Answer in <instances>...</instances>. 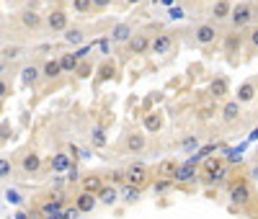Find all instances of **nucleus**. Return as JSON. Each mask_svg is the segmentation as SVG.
<instances>
[{
  "label": "nucleus",
  "mask_w": 258,
  "mask_h": 219,
  "mask_svg": "<svg viewBox=\"0 0 258 219\" xmlns=\"http://www.w3.org/2000/svg\"><path fill=\"white\" fill-rule=\"evenodd\" d=\"M222 168H225V158H207V163H204V173L209 178H214Z\"/></svg>",
  "instance_id": "22"
},
{
  "label": "nucleus",
  "mask_w": 258,
  "mask_h": 219,
  "mask_svg": "<svg viewBox=\"0 0 258 219\" xmlns=\"http://www.w3.org/2000/svg\"><path fill=\"white\" fill-rule=\"evenodd\" d=\"M96 204H98V196H93V193H85V191H80V193L75 196V206H78L83 214L93 211V209H96Z\"/></svg>",
  "instance_id": "5"
},
{
  "label": "nucleus",
  "mask_w": 258,
  "mask_h": 219,
  "mask_svg": "<svg viewBox=\"0 0 258 219\" xmlns=\"http://www.w3.org/2000/svg\"><path fill=\"white\" fill-rule=\"evenodd\" d=\"M75 75H78V78H88V75H91V64H88V62H83Z\"/></svg>",
  "instance_id": "33"
},
{
  "label": "nucleus",
  "mask_w": 258,
  "mask_h": 219,
  "mask_svg": "<svg viewBox=\"0 0 258 219\" xmlns=\"http://www.w3.org/2000/svg\"><path fill=\"white\" fill-rule=\"evenodd\" d=\"M59 64H62V72H78L80 57H78V54H62V57H59Z\"/></svg>",
  "instance_id": "19"
},
{
  "label": "nucleus",
  "mask_w": 258,
  "mask_h": 219,
  "mask_svg": "<svg viewBox=\"0 0 258 219\" xmlns=\"http://www.w3.org/2000/svg\"><path fill=\"white\" fill-rule=\"evenodd\" d=\"M21 24H24L26 29H39L41 26V16L39 13H34V11H24V13H21Z\"/></svg>",
  "instance_id": "23"
},
{
  "label": "nucleus",
  "mask_w": 258,
  "mask_h": 219,
  "mask_svg": "<svg viewBox=\"0 0 258 219\" xmlns=\"http://www.w3.org/2000/svg\"><path fill=\"white\" fill-rule=\"evenodd\" d=\"M39 75H41V70L36 67V64H26V67L21 70V83H24V85H34L39 80Z\"/></svg>",
  "instance_id": "20"
},
{
  "label": "nucleus",
  "mask_w": 258,
  "mask_h": 219,
  "mask_svg": "<svg viewBox=\"0 0 258 219\" xmlns=\"http://www.w3.org/2000/svg\"><path fill=\"white\" fill-rule=\"evenodd\" d=\"M230 201H232L235 206H245V204L250 201V188H248L245 181L235 183V186L230 188Z\"/></svg>",
  "instance_id": "4"
},
{
  "label": "nucleus",
  "mask_w": 258,
  "mask_h": 219,
  "mask_svg": "<svg viewBox=\"0 0 258 219\" xmlns=\"http://www.w3.org/2000/svg\"><path fill=\"white\" fill-rule=\"evenodd\" d=\"M168 186H170V181H158V183H155V191L163 193V191H168Z\"/></svg>",
  "instance_id": "36"
},
{
  "label": "nucleus",
  "mask_w": 258,
  "mask_h": 219,
  "mask_svg": "<svg viewBox=\"0 0 258 219\" xmlns=\"http://www.w3.org/2000/svg\"><path fill=\"white\" fill-rule=\"evenodd\" d=\"M41 75L49 78V80L59 78V75H62V64H59V59H47V62H44V67H41Z\"/></svg>",
  "instance_id": "17"
},
{
  "label": "nucleus",
  "mask_w": 258,
  "mask_h": 219,
  "mask_svg": "<svg viewBox=\"0 0 258 219\" xmlns=\"http://www.w3.org/2000/svg\"><path fill=\"white\" fill-rule=\"evenodd\" d=\"M250 175H253V178L258 181V168H253V173H250Z\"/></svg>",
  "instance_id": "43"
},
{
  "label": "nucleus",
  "mask_w": 258,
  "mask_h": 219,
  "mask_svg": "<svg viewBox=\"0 0 258 219\" xmlns=\"http://www.w3.org/2000/svg\"><path fill=\"white\" fill-rule=\"evenodd\" d=\"M83 191L85 193H93V196H98L101 191H103V178H101V175H85V178H83Z\"/></svg>",
  "instance_id": "11"
},
{
  "label": "nucleus",
  "mask_w": 258,
  "mask_h": 219,
  "mask_svg": "<svg viewBox=\"0 0 258 219\" xmlns=\"http://www.w3.org/2000/svg\"><path fill=\"white\" fill-rule=\"evenodd\" d=\"M124 178H126V183L129 186H137V188H142L145 183H147V178H150V173H147V168L145 165H129L126 170H124Z\"/></svg>",
  "instance_id": "1"
},
{
  "label": "nucleus",
  "mask_w": 258,
  "mask_h": 219,
  "mask_svg": "<svg viewBox=\"0 0 258 219\" xmlns=\"http://www.w3.org/2000/svg\"><path fill=\"white\" fill-rule=\"evenodd\" d=\"M73 8H75L78 13H88V11L93 8V0H73Z\"/></svg>",
  "instance_id": "29"
},
{
  "label": "nucleus",
  "mask_w": 258,
  "mask_h": 219,
  "mask_svg": "<svg viewBox=\"0 0 258 219\" xmlns=\"http://www.w3.org/2000/svg\"><path fill=\"white\" fill-rule=\"evenodd\" d=\"M150 49H153L155 54H168L170 49H173V39H170V34H158L153 39V44H150Z\"/></svg>",
  "instance_id": "6"
},
{
  "label": "nucleus",
  "mask_w": 258,
  "mask_h": 219,
  "mask_svg": "<svg viewBox=\"0 0 258 219\" xmlns=\"http://www.w3.org/2000/svg\"><path fill=\"white\" fill-rule=\"evenodd\" d=\"M111 36H114V41H119V44H124V41L129 44V39H132L135 34H132V26H129V24H116Z\"/></svg>",
  "instance_id": "18"
},
{
  "label": "nucleus",
  "mask_w": 258,
  "mask_h": 219,
  "mask_svg": "<svg viewBox=\"0 0 258 219\" xmlns=\"http://www.w3.org/2000/svg\"><path fill=\"white\" fill-rule=\"evenodd\" d=\"M209 91H212L214 98H225L227 91H230V88H227V80H225V78H214L212 85H209Z\"/></svg>",
  "instance_id": "25"
},
{
  "label": "nucleus",
  "mask_w": 258,
  "mask_h": 219,
  "mask_svg": "<svg viewBox=\"0 0 258 219\" xmlns=\"http://www.w3.org/2000/svg\"><path fill=\"white\" fill-rule=\"evenodd\" d=\"M111 0H93V8H109Z\"/></svg>",
  "instance_id": "38"
},
{
  "label": "nucleus",
  "mask_w": 258,
  "mask_h": 219,
  "mask_svg": "<svg viewBox=\"0 0 258 219\" xmlns=\"http://www.w3.org/2000/svg\"><path fill=\"white\" fill-rule=\"evenodd\" d=\"M238 116H240V101H238V98L227 101V103L222 106V121H225V124H232V121H238Z\"/></svg>",
  "instance_id": "9"
},
{
  "label": "nucleus",
  "mask_w": 258,
  "mask_h": 219,
  "mask_svg": "<svg viewBox=\"0 0 258 219\" xmlns=\"http://www.w3.org/2000/svg\"><path fill=\"white\" fill-rule=\"evenodd\" d=\"M41 168V158L36 155V152H29V155H24V160H21V170H24L26 175L29 173H36Z\"/></svg>",
  "instance_id": "15"
},
{
  "label": "nucleus",
  "mask_w": 258,
  "mask_h": 219,
  "mask_svg": "<svg viewBox=\"0 0 258 219\" xmlns=\"http://www.w3.org/2000/svg\"><path fill=\"white\" fill-rule=\"evenodd\" d=\"M91 142H93L96 147H103V144H106V134H103V129H93Z\"/></svg>",
  "instance_id": "30"
},
{
  "label": "nucleus",
  "mask_w": 258,
  "mask_h": 219,
  "mask_svg": "<svg viewBox=\"0 0 258 219\" xmlns=\"http://www.w3.org/2000/svg\"><path fill=\"white\" fill-rule=\"evenodd\" d=\"M250 44H253V47H258V29L250 31Z\"/></svg>",
  "instance_id": "40"
},
{
  "label": "nucleus",
  "mask_w": 258,
  "mask_h": 219,
  "mask_svg": "<svg viewBox=\"0 0 258 219\" xmlns=\"http://www.w3.org/2000/svg\"><path fill=\"white\" fill-rule=\"evenodd\" d=\"M0 173H3V178H6V175L11 173V165H8V160H3V163H0Z\"/></svg>",
  "instance_id": "39"
},
{
  "label": "nucleus",
  "mask_w": 258,
  "mask_h": 219,
  "mask_svg": "<svg viewBox=\"0 0 258 219\" xmlns=\"http://www.w3.org/2000/svg\"><path fill=\"white\" fill-rule=\"evenodd\" d=\"M227 16H232V3H230V0H217V3H214V8H212V18L222 21V18H227Z\"/></svg>",
  "instance_id": "16"
},
{
  "label": "nucleus",
  "mask_w": 258,
  "mask_h": 219,
  "mask_svg": "<svg viewBox=\"0 0 258 219\" xmlns=\"http://www.w3.org/2000/svg\"><path fill=\"white\" fill-rule=\"evenodd\" d=\"M214 39H217V29H214L212 24L197 26V41H199V44H212Z\"/></svg>",
  "instance_id": "13"
},
{
  "label": "nucleus",
  "mask_w": 258,
  "mask_h": 219,
  "mask_svg": "<svg viewBox=\"0 0 258 219\" xmlns=\"http://www.w3.org/2000/svg\"><path fill=\"white\" fill-rule=\"evenodd\" d=\"M194 178H197V165H191V163L186 160V163L178 165L173 181H178V183H188V181H194Z\"/></svg>",
  "instance_id": "10"
},
{
  "label": "nucleus",
  "mask_w": 258,
  "mask_h": 219,
  "mask_svg": "<svg viewBox=\"0 0 258 219\" xmlns=\"http://www.w3.org/2000/svg\"><path fill=\"white\" fill-rule=\"evenodd\" d=\"M235 47H240V39H235V36H230V39H227V49L232 52Z\"/></svg>",
  "instance_id": "37"
},
{
  "label": "nucleus",
  "mask_w": 258,
  "mask_h": 219,
  "mask_svg": "<svg viewBox=\"0 0 258 219\" xmlns=\"http://www.w3.org/2000/svg\"><path fill=\"white\" fill-rule=\"evenodd\" d=\"M52 168H54V170H68V168H70V158H68V155H54Z\"/></svg>",
  "instance_id": "27"
},
{
  "label": "nucleus",
  "mask_w": 258,
  "mask_h": 219,
  "mask_svg": "<svg viewBox=\"0 0 258 219\" xmlns=\"http://www.w3.org/2000/svg\"><path fill=\"white\" fill-rule=\"evenodd\" d=\"M64 41H68V44H80V41H83V31L68 29V31H64Z\"/></svg>",
  "instance_id": "28"
},
{
  "label": "nucleus",
  "mask_w": 258,
  "mask_h": 219,
  "mask_svg": "<svg viewBox=\"0 0 258 219\" xmlns=\"http://www.w3.org/2000/svg\"><path fill=\"white\" fill-rule=\"evenodd\" d=\"M59 209H62V196L57 193L54 196V201H47V204H41V216L44 219H54V216H59Z\"/></svg>",
  "instance_id": "12"
},
{
  "label": "nucleus",
  "mask_w": 258,
  "mask_h": 219,
  "mask_svg": "<svg viewBox=\"0 0 258 219\" xmlns=\"http://www.w3.org/2000/svg\"><path fill=\"white\" fill-rule=\"evenodd\" d=\"M80 214H83V211L75 206V209H68V211H64V219H80Z\"/></svg>",
  "instance_id": "35"
},
{
  "label": "nucleus",
  "mask_w": 258,
  "mask_h": 219,
  "mask_svg": "<svg viewBox=\"0 0 258 219\" xmlns=\"http://www.w3.org/2000/svg\"><path fill=\"white\" fill-rule=\"evenodd\" d=\"M253 98H255V85L248 80V83H243V85L238 88V101H240V103H250Z\"/></svg>",
  "instance_id": "24"
},
{
  "label": "nucleus",
  "mask_w": 258,
  "mask_h": 219,
  "mask_svg": "<svg viewBox=\"0 0 258 219\" xmlns=\"http://www.w3.org/2000/svg\"><path fill=\"white\" fill-rule=\"evenodd\" d=\"M47 26L52 31H68V13L64 11H52L47 16Z\"/></svg>",
  "instance_id": "7"
},
{
  "label": "nucleus",
  "mask_w": 258,
  "mask_h": 219,
  "mask_svg": "<svg viewBox=\"0 0 258 219\" xmlns=\"http://www.w3.org/2000/svg\"><path fill=\"white\" fill-rule=\"evenodd\" d=\"M145 124H147V129H150V131H158V129H160V119H158V116H147V121H145Z\"/></svg>",
  "instance_id": "32"
},
{
  "label": "nucleus",
  "mask_w": 258,
  "mask_h": 219,
  "mask_svg": "<svg viewBox=\"0 0 258 219\" xmlns=\"http://www.w3.org/2000/svg\"><path fill=\"white\" fill-rule=\"evenodd\" d=\"M230 21H232L235 29H243L245 24H250V21H253V6L250 3H240L238 8H232Z\"/></svg>",
  "instance_id": "2"
},
{
  "label": "nucleus",
  "mask_w": 258,
  "mask_h": 219,
  "mask_svg": "<svg viewBox=\"0 0 258 219\" xmlns=\"http://www.w3.org/2000/svg\"><path fill=\"white\" fill-rule=\"evenodd\" d=\"M150 44H153V41H150L145 34H135L132 39H129L126 47H129V52H132V54H145L150 49Z\"/></svg>",
  "instance_id": "8"
},
{
  "label": "nucleus",
  "mask_w": 258,
  "mask_h": 219,
  "mask_svg": "<svg viewBox=\"0 0 258 219\" xmlns=\"http://www.w3.org/2000/svg\"><path fill=\"white\" fill-rule=\"evenodd\" d=\"M140 193H142V188H137V186H124L121 188V201H126V204H135L137 199H140Z\"/></svg>",
  "instance_id": "26"
},
{
  "label": "nucleus",
  "mask_w": 258,
  "mask_h": 219,
  "mask_svg": "<svg viewBox=\"0 0 258 219\" xmlns=\"http://www.w3.org/2000/svg\"><path fill=\"white\" fill-rule=\"evenodd\" d=\"M114 70H116V67H114V62H103L98 72H101V78H103V80H109V78L114 75Z\"/></svg>",
  "instance_id": "31"
},
{
  "label": "nucleus",
  "mask_w": 258,
  "mask_h": 219,
  "mask_svg": "<svg viewBox=\"0 0 258 219\" xmlns=\"http://www.w3.org/2000/svg\"><path fill=\"white\" fill-rule=\"evenodd\" d=\"M126 3H140V0H126Z\"/></svg>",
  "instance_id": "45"
},
{
  "label": "nucleus",
  "mask_w": 258,
  "mask_h": 219,
  "mask_svg": "<svg viewBox=\"0 0 258 219\" xmlns=\"http://www.w3.org/2000/svg\"><path fill=\"white\" fill-rule=\"evenodd\" d=\"M124 150L126 152H142L145 150V137L137 134V131H135V134H129L126 142H124Z\"/></svg>",
  "instance_id": "21"
},
{
  "label": "nucleus",
  "mask_w": 258,
  "mask_h": 219,
  "mask_svg": "<svg viewBox=\"0 0 258 219\" xmlns=\"http://www.w3.org/2000/svg\"><path fill=\"white\" fill-rule=\"evenodd\" d=\"M178 165H181V163H176L173 158H165V160H160V163L155 165V178H160V181H173V178H176V170H178Z\"/></svg>",
  "instance_id": "3"
},
{
  "label": "nucleus",
  "mask_w": 258,
  "mask_h": 219,
  "mask_svg": "<svg viewBox=\"0 0 258 219\" xmlns=\"http://www.w3.org/2000/svg\"><path fill=\"white\" fill-rule=\"evenodd\" d=\"M170 16H173V18H181L183 11H181V8H170Z\"/></svg>",
  "instance_id": "41"
},
{
  "label": "nucleus",
  "mask_w": 258,
  "mask_h": 219,
  "mask_svg": "<svg viewBox=\"0 0 258 219\" xmlns=\"http://www.w3.org/2000/svg\"><path fill=\"white\" fill-rule=\"evenodd\" d=\"M13 57H18V47H6L3 49V59H13Z\"/></svg>",
  "instance_id": "34"
},
{
  "label": "nucleus",
  "mask_w": 258,
  "mask_h": 219,
  "mask_svg": "<svg viewBox=\"0 0 258 219\" xmlns=\"http://www.w3.org/2000/svg\"><path fill=\"white\" fill-rule=\"evenodd\" d=\"M119 199H121V191H116L114 186H103V191L98 193V201H101V204H106V206L116 204Z\"/></svg>",
  "instance_id": "14"
},
{
  "label": "nucleus",
  "mask_w": 258,
  "mask_h": 219,
  "mask_svg": "<svg viewBox=\"0 0 258 219\" xmlns=\"http://www.w3.org/2000/svg\"><path fill=\"white\" fill-rule=\"evenodd\" d=\"M202 119H212V108H202Z\"/></svg>",
  "instance_id": "42"
},
{
  "label": "nucleus",
  "mask_w": 258,
  "mask_h": 219,
  "mask_svg": "<svg viewBox=\"0 0 258 219\" xmlns=\"http://www.w3.org/2000/svg\"><path fill=\"white\" fill-rule=\"evenodd\" d=\"M16 219H26V214H18V216H16Z\"/></svg>",
  "instance_id": "44"
}]
</instances>
